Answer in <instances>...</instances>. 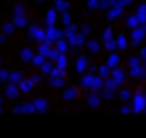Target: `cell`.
Masks as SVG:
<instances>
[{"label": "cell", "instance_id": "obj_1", "mask_svg": "<svg viewBox=\"0 0 146 138\" xmlns=\"http://www.w3.org/2000/svg\"><path fill=\"white\" fill-rule=\"evenodd\" d=\"M82 86L88 88V90H92V92H96V90L102 88V78L94 76L92 72H90V74H84V76H82Z\"/></svg>", "mask_w": 146, "mask_h": 138}, {"label": "cell", "instance_id": "obj_2", "mask_svg": "<svg viewBox=\"0 0 146 138\" xmlns=\"http://www.w3.org/2000/svg\"><path fill=\"white\" fill-rule=\"evenodd\" d=\"M60 38H64L62 30H58L56 26H46V44H52V42H56Z\"/></svg>", "mask_w": 146, "mask_h": 138}, {"label": "cell", "instance_id": "obj_3", "mask_svg": "<svg viewBox=\"0 0 146 138\" xmlns=\"http://www.w3.org/2000/svg\"><path fill=\"white\" fill-rule=\"evenodd\" d=\"M14 26H18V28H22V26H26V16H24V10H22V6L20 4H16L14 6Z\"/></svg>", "mask_w": 146, "mask_h": 138}, {"label": "cell", "instance_id": "obj_4", "mask_svg": "<svg viewBox=\"0 0 146 138\" xmlns=\"http://www.w3.org/2000/svg\"><path fill=\"white\" fill-rule=\"evenodd\" d=\"M30 36H32L38 44L46 42V30H44V28H40V26H30Z\"/></svg>", "mask_w": 146, "mask_h": 138}, {"label": "cell", "instance_id": "obj_5", "mask_svg": "<svg viewBox=\"0 0 146 138\" xmlns=\"http://www.w3.org/2000/svg\"><path fill=\"white\" fill-rule=\"evenodd\" d=\"M38 84V78H24L20 84H18V88H20V94H28L34 86Z\"/></svg>", "mask_w": 146, "mask_h": 138}, {"label": "cell", "instance_id": "obj_6", "mask_svg": "<svg viewBox=\"0 0 146 138\" xmlns=\"http://www.w3.org/2000/svg\"><path fill=\"white\" fill-rule=\"evenodd\" d=\"M76 72H80L84 76V72H88V58L86 56H78L76 58Z\"/></svg>", "mask_w": 146, "mask_h": 138}, {"label": "cell", "instance_id": "obj_7", "mask_svg": "<svg viewBox=\"0 0 146 138\" xmlns=\"http://www.w3.org/2000/svg\"><path fill=\"white\" fill-rule=\"evenodd\" d=\"M18 94H20L18 84H10V82H8V86L4 88V96H6V98H16Z\"/></svg>", "mask_w": 146, "mask_h": 138}, {"label": "cell", "instance_id": "obj_8", "mask_svg": "<svg viewBox=\"0 0 146 138\" xmlns=\"http://www.w3.org/2000/svg\"><path fill=\"white\" fill-rule=\"evenodd\" d=\"M32 106H34V112H44V110H48V100L46 98H36L32 102Z\"/></svg>", "mask_w": 146, "mask_h": 138}, {"label": "cell", "instance_id": "obj_9", "mask_svg": "<svg viewBox=\"0 0 146 138\" xmlns=\"http://www.w3.org/2000/svg\"><path fill=\"white\" fill-rule=\"evenodd\" d=\"M114 44H116V42L112 40V30L108 28V30L104 32V46H106L108 50H112V48H114Z\"/></svg>", "mask_w": 146, "mask_h": 138}, {"label": "cell", "instance_id": "obj_10", "mask_svg": "<svg viewBox=\"0 0 146 138\" xmlns=\"http://www.w3.org/2000/svg\"><path fill=\"white\" fill-rule=\"evenodd\" d=\"M46 26H56V8L46 12Z\"/></svg>", "mask_w": 146, "mask_h": 138}, {"label": "cell", "instance_id": "obj_11", "mask_svg": "<svg viewBox=\"0 0 146 138\" xmlns=\"http://www.w3.org/2000/svg\"><path fill=\"white\" fill-rule=\"evenodd\" d=\"M54 48H56L60 54H66V50H68V42H66L64 38H60V40H56V42H54Z\"/></svg>", "mask_w": 146, "mask_h": 138}, {"label": "cell", "instance_id": "obj_12", "mask_svg": "<svg viewBox=\"0 0 146 138\" xmlns=\"http://www.w3.org/2000/svg\"><path fill=\"white\" fill-rule=\"evenodd\" d=\"M54 66H56V68H60V70L64 72V70H66V66H68V56H66V54H60V58L54 62Z\"/></svg>", "mask_w": 146, "mask_h": 138}, {"label": "cell", "instance_id": "obj_13", "mask_svg": "<svg viewBox=\"0 0 146 138\" xmlns=\"http://www.w3.org/2000/svg\"><path fill=\"white\" fill-rule=\"evenodd\" d=\"M22 80H24V76H22V72H20V70L10 72V84H20Z\"/></svg>", "mask_w": 146, "mask_h": 138}, {"label": "cell", "instance_id": "obj_14", "mask_svg": "<svg viewBox=\"0 0 146 138\" xmlns=\"http://www.w3.org/2000/svg\"><path fill=\"white\" fill-rule=\"evenodd\" d=\"M54 8H56V12H66L68 10V2L66 0H54Z\"/></svg>", "mask_w": 146, "mask_h": 138}, {"label": "cell", "instance_id": "obj_15", "mask_svg": "<svg viewBox=\"0 0 146 138\" xmlns=\"http://www.w3.org/2000/svg\"><path fill=\"white\" fill-rule=\"evenodd\" d=\"M20 56H22V60H24V62H32L36 54H34V52H32L30 48H24V50L20 52Z\"/></svg>", "mask_w": 146, "mask_h": 138}, {"label": "cell", "instance_id": "obj_16", "mask_svg": "<svg viewBox=\"0 0 146 138\" xmlns=\"http://www.w3.org/2000/svg\"><path fill=\"white\" fill-rule=\"evenodd\" d=\"M40 70H42L44 74H48V76H50V74H52V70H54V66H52V62H50V60H46V62L40 66Z\"/></svg>", "mask_w": 146, "mask_h": 138}, {"label": "cell", "instance_id": "obj_17", "mask_svg": "<svg viewBox=\"0 0 146 138\" xmlns=\"http://www.w3.org/2000/svg\"><path fill=\"white\" fill-rule=\"evenodd\" d=\"M50 84H52L54 88H62V86H64V78H62V76H54V78H50Z\"/></svg>", "mask_w": 146, "mask_h": 138}, {"label": "cell", "instance_id": "obj_18", "mask_svg": "<svg viewBox=\"0 0 146 138\" xmlns=\"http://www.w3.org/2000/svg\"><path fill=\"white\" fill-rule=\"evenodd\" d=\"M62 96H64V100H74L76 98V88H66Z\"/></svg>", "mask_w": 146, "mask_h": 138}, {"label": "cell", "instance_id": "obj_19", "mask_svg": "<svg viewBox=\"0 0 146 138\" xmlns=\"http://www.w3.org/2000/svg\"><path fill=\"white\" fill-rule=\"evenodd\" d=\"M14 112H34V106H32V102L30 104H22V106H16Z\"/></svg>", "mask_w": 146, "mask_h": 138}, {"label": "cell", "instance_id": "obj_20", "mask_svg": "<svg viewBox=\"0 0 146 138\" xmlns=\"http://www.w3.org/2000/svg\"><path fill=\"white\" fill-rule=\"evenodd\" d=\"M0 82H10V70L0 68Z\"/></svg>", "mask_w": 146, "mask_h": 138}, {"label": "cell", "instance_id": "obj_21", "mask_svg": "<svg viewBox=\"0 0 146 138\" xmlns=\"http://www.w3.org/2000/svg\"><path fill=\"white\" fill-rule=\"evenodd\" d=\"M44 62H46V58H44L42 54H38V52H36V56H34V60H32V64H36V66L40 68V66H42Z\"/></svg>", "mask_w": 146, "mask_h": 138}, {"label": "cell", "instance_id": "obj_22", "mask_svg": "<svg viewBox=\"0 0 146 138\" xmlns=\"http://www.w3.org/2000/svg\"><path fill=\"white\" fill-rule=\"evenodd\" d=\"M108 74H110L108 66H100V68H98V78H106Z\"/></svg>", "mask_w": 146, "mask_h": 138}, {"label": "cell", "instance_id": "obj_23", "mask_svg": "<svg viewBox=\"0 0 146 138\" xmlns=\"http://www.w3.org/2000/svg\"><path fill=\"white\" fill-rule=\"evenodd\" d=\"M136 16H138V20H142V22H144V20H146V6H140V8H138V12H136Z\"/></svg>", "mask_w": 146, "mask_h": 138}, {"label": "cell", "instance_id": "obj_24", "mask_svg": "<svg viewBox=\"0 0 146 138\" xmlns=\"http://www.w3.org/2000/svg\"><path fill=\"white\" fill-rule=\"evenodd\" d=\"M142 36H144V32L134 28V32H132V38H134V42H140V40H142Z\"/></svg>", "mask_w": 146, "mask_h": 138}, {"label": "cell", "instance_id": "obj_25", "mask_svg": "<svg viewBox=\"0 0 146 138\" xmlns=\"http://www.w3.org/2000/svg\"><path fill=\"white\" fill-rule=\"evenodd\" d=\"M98 48H100V46H98L96 40H90V42H88V50H90V52H98Z\"/></svg>", "mask_w": 146, "mask_h": 138}, {"label": "cell", "instance_id": "obj_26", "mask_svg": "<svg viewBox=\"0 0 146 138\" xmlns=\"http://www.w3.org/2000/svg\"><path fill=\"white\" fill-rule=\"evenodd\" d=\"M116 64H118V56H116V54H112V56L108 58V64H106V66H108V68H112V66H116Z\"/></svg>", "mask_w": 146, "mask_h": 138}, {"label": "cell", "instance_id": "obj_27", "mask_svg": "<svg viewBox=\"0 0 146 138\" xmlns=\"http://www.w3.org/2000/svg\"><path fill=\"white\" fill-rule=\"evenodd\" d=\"M88 104H90V106H98V104H100V98L92 94V96H88Z\"/></svg>", "mask_w": 146, "mask_h": 138}, {"label": "cell", "instance_id": "obj_28", "mask_svg": "<svg viewBox=\"0 0 146 138\" xmlns=\"http://www.w3.org/2000/svg\"><path fill=\"white\" fill-rule=\"evenodd\" d=\"M62 22H64V26H72V20H70V14L68 12L62 14Z\"/></svg>", "mask_w": 146, "mask_h": 138}, {"label": "cell", "instance_id": "obj_29", "mask_svg": "<svg viewBox=\"0 0 146 138\" xmlns=\"http://www.w3.org/2000/svg\"><path fill=\"white\" fill-rule=\"evenodd\" d=\"M116 46H118V48H126V38H124V36H118V38H116Z\"/></svg>", "mask_w": 146, "mask_h": 138}, {"label": "cell", "instance_id": "obj_30", "mask_svg": "<svg viewBox=\"0 0 146 138\" xmlns=\"http://www.w3.org/2000/svg\"><path fill=\"white\" fill-rule=\"evenodd\" d=\"M112 80L118 84V82L122 80V72H120V70H114V72H112Z\"/></svg>", "mask_w": 146, "mask_h": 138}, {"label": "cell", "instance_id": "obj_31", "mask_svg": "<svg viewBox=\"0 0 146 138\" xmlns=\"http://www.w3.org/2000/svg\"><path fill=\"white\" fill-rule=\"evenodd\" d=\"M136 24H138V16H130L128 18V26L130 28H136Z\"/></svg>", "mask_w": 146, "mask_h": 138}, {"label": "cell", "instance_id": "obj_32", "mask_svg": "<svg viewBox=\"0 0 146 138\" xmlns=\"http://www.w3.org/2000/svg\"><path fill=\"white\" fill-rule=\"evenodd\" d=\"M14 28H16V26H14V22H8V24L4 26V34H10V32H12Z\"/></svg>", "mask_w": 146, "mask_h": 138}, {"label": "cell", "instance_id": "obj_33", "mask_svg": "<svg viewBox=\"0 0 146 138\" xmlns=\"http://www.w3.org/2000/svg\"><path fill=\"white\" fill-rule=\"evenodd\" d=\"M88 8H100V0H88Z\"/></svg>", "mask_w": 146, "mask_h": 138}, {"label": "cell", "instance_id": "obj_34", "mask_svg": "<svg viewBox=\"0 0 146 138\" xmlns=\"http://www.w3.org/2000/svg\"><path fill=\"white\" fill-rule=\"evenodd\" d=\"M0 112H2V106H0Z\"/></svg>", "mask_w": 146, "mask_h": 138}, {"label": "cell", "instance_id": "obj_35", "mask_svg": "<svg viewBox=\"0 0 146 138\" xmlns=\"http://www.w3.org/2000/svg\"><path fill=\"white\" fill-rule=\"evenodd\" d=\"M0 102H2V96H0Z\"/></svg>", "mask_w": 146, "mask_h": 138}, {"label": "cell", "instance_id": "obj_36", "mask_svg": "<svg viewBox=\"0 0 146 138\" xmlns=\"http://www.w3.org/2000/svg\"><path fill=\"white\" fill-rule=\"evenodd\" d=\"M40 2H42V0H40Z\"/></svg>", "mask_w": 146, "mask_h": 138}, {"label": "cell", "instance_id": "obj_37", "mask_svg": "<svg viewBox=\"0 0 146 138\" xmlns=\"http://www.w3.org/2000/svg\"><path fill=\"white\" fill-rule=\"evenodd\" d=\"M0 64H2V62H0Z\"/></svg>", "mask_w": 146, "mask_h": 138}]
</instances>
